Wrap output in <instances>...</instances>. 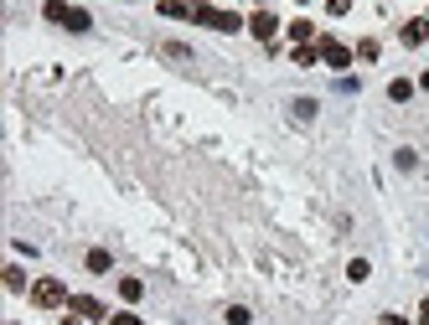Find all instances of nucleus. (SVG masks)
Instances as JSON below:
<instances>
[{
    "mask_svg": "<svg viewBox=\"0 0 429 325\" xmlns=\"http://www.w3.org/2000/svg\"><path fill=\"white\" fill-rule=\"evenodd\" d=\"M419 325H429V300H424V305H419Z\"/></svg>",
    "mask_w": 429,
    "mask_h": 325,
    "instance_id": "nucleus-20",
    "label": "nucleus"
},
{
    "mask_svg": "<svg viewBox=\"0 0 429 325\" xmlns=\"http://www.w3.org/2000/svg\"><path fill=\"white\" fill-rule=\"evenodd\" d=\"M119 294H124V300H129V305H135V300H140V294H145V284H140V279H124V284H119Z\"/></svg>",
    "mask_w": 429,
    "mask_h": 325,
    "instance_id": "nucleus-13",
    "label": "nucleus"
},
{
    "mask_svg": "<svg viewBox=\"0 0 429 325\" xmlns=\"http://www.w3.org/2000/svg\"><path fill=\"white\" fill-rule=\"evenodd\" d=\"M31 300L42 305V310H57V305H73V300H68V289H62L57 279H36V284H31Z\"/></svg>",
    "mask_w": 429,
    "mask_h": 325,
    "instance_id": "nucleus-2",
    "label": "nucleus"
},
{
    "mask_svg": "<svg viewBox=\"0 0 429 325\" xmlns=\"http://www.w3.org/2000/svg\"><path fill=\"white\" fill-rule=\"evenodd\" d=\"M368 274H372V264H368V258H352V264H347V279H352V284H362Z\"/></svg>",
    "mask_w": 429,
    "mask_h": 325,
    "instance_id": "nucleus-9",
    "label": "nucleus"
},
{
    "mask_svg": "<svg viewBox=\"0 0 429 325\" xmlns=\"http://www.w3.org/2000/svg\"><path fill=\"white\" fill-rule=\"evenodd\" d=\"M42 16L47 21H57V26H68V31H94V16L88 10H78V6H68V0H42Z\"/></svg>",
    "mask_w": 429,
    "mask_h": 325,
    "instance_id": "nucleus-1",
    "label": "nucleus"
},
{
    "mask_svg": "<svg viewBox=\"0 0 429 325\" xmlns=\"http://www.w3.org/2000/svg\"><path fill=\"white\" fill-rule=\"evenodd\" d=\"M388 98H393V103H409V98H414V83H409V77H393V83H388Z\"/></svg>",
    "mask_w": 429,
    "mask_h": 325,
    "instance_id": "nucleus-7",
    "label": "nucleus"
},
{
    "mask_svg": "<svg viewBox=\"0 0 429 325\" xmlns=\"http://www.w3.org/2000/svg\"><path fill=\"white\" fill-rule=\"evenodd\" d=\"M109 264H114V258L103 253V248H94V253H88V274H109Z\"/></svg>",
    "mask_w": 429,
    "mask_h": 325,
    "instance_id": "nucleus-8",
    "label": "nucleus"
},
{
    "mask_svg": "<svg viewBox=\"0 0 429 325\" xmlns=\"http://www.w3.org/2000/svg\"><path fill=\"white\" fill-rule=\"evenodd\" d=\"M290 42H310V21H290Z\"/></svg>",
    "mask_w": 429,
    "mask_h": 325,
    "instance_id": "nucleus-14",
    "label": "nucleus"
},
{
    "mask_svg": "<svg viewBox=\"0 0 429 325\" xmlns=\"http://www.w3.org/2000/svg\"><path fill=\"white\" fill-rule=\"evenodd\" d=\"M326 10H331V16H347V10H352V0H326Z\"/></svg>",
    "mask_w": 429,
    "mask_h": 325,
    "instance_id": "nucleus-17",
    "label": "nucleus"
},
{
    "mask_svg": "<svg viewBox=\"0 0 429 325\" xmlns=\"http://www.w3.org/2000/svg\"><path fill=\"white\" fill-rule=\"evenodd\" d=\"M290 114H295V119H316V98H295Z\"/></svg>",
    "mask_w": 429,
    "mask_h": 325,
    "instance_id": "nucleus-12",
    "label": "nucleus"
},
{
    "mask_svg": "<svg viewBox=\"0 0 429 325\" xmlns=\"http://www.w3.org/2000/svg\"><path fill=\"white\" fill-rule=\"evenodd\" d=\"M419 83H424V88H429V73H424V77H419Z\"/></svg>",
    "mask_w": 429,
    "mask_h": 325,
    "instance_id": "nucleus-22",
    "label": "nucleus"
},
{
    "mask_svg": "<svg viewBox=\"0 0 429 325\" xmlns=\"http://www.w3.org/2000/svg\"><path fill=\"white\" fill-rule=\"evenodd\" d=\"M424 42H429V16H419V21L404 26V47H424Z\"/></svg>",
    "mask_w": 429,
    "mask_h": 325,
    "instance_id": "nucleus-5",
    "label": "nucleus"
},
{
    "mask_svg": "<svg viewBox=\"0 0 429 325\" xmlns=\"http://www.w3.org/2000/svg\"><path fill=\"white\" fill-rule=\"evenodd\" d=\"M212 26H217V31H238V16H233V10H217V16H212Z\"/></svg>",
    "mask_w": 429,
    "mask_h": 325,
    "instance_id": "nucleus-11",
    "label": "nucleus"
},
{
    "mask_svg": "<svg viewBox=\"0 0 429 325\" xmlns=\"http://www.w3.org/2000/svg\"><path fill=\"white\" fill-rule=\"evenodd\" d=\"M109 325H140V320H135V315H114Z\"/></svg>",
    "mask_w": 429,
    "mask_h": 325,
    "instance_id": "nucleus-18",
    "label": "nucleus"
},
{
    "mask_svg": "<svg viewBox=\"0 0 429 325\" xmlns=\"http://www.w3.org/2000/svg\"><path fill=\"white\" fill-rule=\"evenodd\" d=\"M295 62H300V68H310V62H321V47L300 42V47H295Z\"/></svg>",
    "mask_w": 429,
    "mask_h": 325,
    "instance_id": "nucleus-10",
    "label": "nucleus"
},
{
    "mask_svg": "<svg viewBox=\"0 0 429 325\" xmlns=\"http://www.w3.org/2000/svg\"><path fill=\"white\" fill-rule=\"evenodd\" d=\"M6 284H10V289H26V274H21V269H16V264H10V269H6Z\"/></svg>",
    "mask_w": 429,
    "mask_h": 325,
    "instance_id": "nucleus-16",
    "label": "nucleus"
},
{
    "mask_svg": "<svg viewBox=\"0 0 429 325\" xmlns=\"http://www.w3.org/2000/svg\"><path fill=\"white\" fill-rule=\"evenodd\" d=\"M357 57L362 62H378V42H357Z\"/></svg>",
    "mask_w": 429,
    "mask_h": 325,
    "instance_id": "nucleus-15",
    "label": "nucleus"
},
{
    "mask_svg": "<svg viewBox=\"0 0 429 325\" xmlns=\"http://www.w3.org/2000/svg\"><path fill=\"white\" fill-rule=\"evenodd\" d=\"M73 310H78L83 320H103V305L94 300V294H78V300H73Z\"/></svg>",
    "mask_w": 429,
    "mask_h": 325,
    "instance_id": "nucleus-6",
    "label": "nucleus"
},
{
    "mask_svg": "<svg viewBox=\"0 0 429 325\" xmlns=\"http://www.w3.org/2000/svg\"><path fill=\"white\" fill-rule=\"evenodd\" d=\"M383 325H409L404 315H383Z\"/></svg>",
    "mask_w": 429,
    "mask_h": 325,
    "instance_id": "nucleus-19",
    "label": "nucleus"
},
{
    "mask_svg": "<svg viewBox=\"0 0 429 325\" xmlns=\"http://www.w3.org/2000/svg\"><path fill=\"white\" fill-rule=\"evenodd\" d=\"M62 325H83V320H78V315H68V320H62Z\"/></svg>",
    "mask_w": 429,
    "mask_h": 325,
    "instance_id": "nucleus-21",
    "label": "nucleus"
},
{
    "mask_svg": "<svg viewBox=\"0 0 429 325\" xmlns=\"http://www.w3.org/2000/svg\"><path fill=\"white\" fill-rule=\"evenodd\" d=\"M321 62H326V68H336V73H342L347 62H352V52H347L342 42H321Z\"/></svg>",
    "mask_w": 429,
    "mask_h": 325,
    "instance_id": "nucleus-3",
    "label": "nucleus"
},
{
    "mask_svg": "<svg viewBox=\"0 0 429 325\" xmlns=\"http://www.w3.org/2000/svg\"><path fill=\"white\" fill-rule=\"evenodd\" d=\"M249 31L259 36V42H269V36H275V31H279V21H275V16H269V10H254V21H249Z\"/></svg>",
    "mask_w": 429,
    "mask_h": 325,
    "instance_id": "nucleus-4",
    "label": "nucleus"
}]
</instances>
